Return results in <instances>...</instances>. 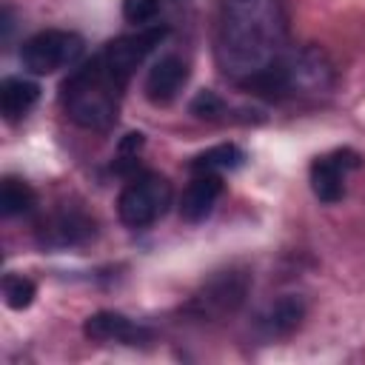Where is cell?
Returning <instances> with one entry per match:
<instances>
[{
  "instance_id": "obj_1",
  "label": "cell",
  "mask_w": 365,
  "mask_h": 365,
  "mask_svg": "<svg viewBox=\"0 0 365 365\" xmlns=\"http://www.w3.org/2000/svg\"><path fill=\"white\" fill-rule=\"evenodd\" d=\"M123 83L97 60V54L74 68L63 83V106L66 114L83 128H106L117 117V103L123 94Z\"/></svg>"
},
{
  "instance_id": "obj_2",
  "label": "cell",
  "mask_w": 365,
  "mask_h": 365,
  "mask_svg": "<svg viewBox=\"0 0 365 365\" xmlns=\"http://www.w3.org/2000/svg\"><path fill=\"white\" fill-rule=\"evenodd\" d=\"M171 205V182L160 174L134 177L117 197V214L128 228H145L157 222Z\"/></svg>"
},
{
  "instance_id": "obj_3",
  "label": "cell",
  "mask_w": 365,
  "mask_h": 365,
  "mask_svg": "<svg viewBox=\"0 0 365 365\" xmlns=\"http://www.w3.org/2000/svg\"><path fill=\"white\" fill-rule=\"evenodd\" d=\"M80 54H83V37L63 29L37 31L20 46V60L31 74H54L57 68L74 66Z\"/></svg>"
},
{
  "instance_id": "obj_4",
  "label": "cell",
  "mask_w": 365,
  "mask_h": 365,
  "mask_svg": "<svg viewBox=\"0 0 365 365\" xmlns=\"http://www.w3.org/2000/svg\"><path fill=\"white\" fill-rule=\"evenodd\" d=\"M165 26H145L134 34H125V37H117L111 40L97 57L100 63L125 86L131 80V74L137 71V66L154 51V46H160V40L165 37Z\"/></svg>"
},
{
  "instance_id": "obj_5",
  "label": "cell",
  "mask_w": 365,
  "mask_h": 365,
  "mask_svg": "<svg viewBox=\"0 0 365 365\" xmlns=\"http://www.w3.org/2000/svg\"><path fill=\"white\" fill-rule=\"evenodd\" d=\"M245 291H248V277L242 271H220L202 285L200 294H194V299L188 302V311H194L202 319L225 317L240 308V302L245 299Z\"/></svg>"
},
{
  "instance_id": "obj_6",
  "label": "cell",
  "mask_w": 365,
  "mask_h": 365,
  "mask_svg": "<svg viewBox=\"0 0 365 365\" xmlns=\"http://www.w3.org/2000/svg\"><path fill=\"white\" fill-rule=\"evenodd\" d=\"M359 165V154L351 148H339L334 154H322L311 163V191L322 202H336L345 194V174Z\"/></svg>"
},
{
  "instance_id": "obj_7",
  "label": "cell",
  "mask_w": 365,
  "mask_h": 365,
  "mask_svg": "<svg viewBox=\"0 0 365 365\" xmlns=\"http://www.w3.org/2000/svg\"><path fill=\"white\" fill-rule=\"evenodd\" d=\"M83 334L88 339L100 342H125V345H143L151 339V331L131 322L128 317L117 311H97L83 322Z\"/></svg>"
},
{
  "instance_id": "obj_8",
  "label": "cell",
  "mask_w": 365,
  "mask_h": 365,
  "mask_svg": "<svg viewBox=\"0 0 365 365\" xmlns=\"http://www.w3.org/2000/svg\"><path fill=\"white\" fill-rule=\"evenodd\" d=\"M220 194H222L220 174H208V171L194 174L191 182L185 185L182 197H180V217L185 222H202L214 211Z\"/></svg>"
},
{
  "instance_id": "obj_9",
  "label": "cell",
  "mask_w": 365,
  "mask_h": 365,
  "mask_svg": "<svg viewBox=\"0 0 365 365\" xmlns=\"http://www.w3.org/2000/svg\"><path fill=\"white\" fill-rule=\"evenodd\" d=\"M185 80H188V68H185V63L180 57L168 54V57L157 60L151 66L148 77H145V97H148V103L168 106L180 94V88H182Z\"/></svg>"
},
{
  "instance_id": "obj_10",
  "label": "cell",
  "mask_w": 365,
  "mask_h": 365,
  "mask_svg": "<svg viewBox=\"0 0 365 365\" xmlns=\"http://www.w3.org/2000/svg\"><path fill=\"white\" fill-rule=\"evenodd\" d=\"M94 234V222L77 211H63L57 217H51L48 222H43L40 228V242L48 248H66V245H77L86 242Z\"/></svg>"
},
{
  "instance_id": "obj_11",
  "label": "cell",
  "mask_w": 365,
  "mask_h": 365,
  "mask_svg": "<svg viewBox=\"0 0 365 365\" xmlns=\"http://www.w3.org/2000/svg\"><path fill=\"white\" fill-rule=\"evenodd\" d=\"M40 97V86L34 80H26V77H6L0 83V114L14 123L20 120Z\"/></svg>"
},
{
  "instance_id": "obj_12",
  "label": "cell",
  "mask_w": 365,
  "mask_h": 365,
  "mask_svg": "<svg viewBox=\"0 0 365 365\" xmlns=\"http://www.w3.org/2000/svg\"><path fill=\"white\" fill-rule=\"evenodd\" d=\"M242 160H245V154H242L240 145H234V143H222V145H214V148L200 151V154L188 163V168H191L194 174H200V171L222 174V171H234V168H240Z\"/></svg>"
},
{
  "instance_id": "obj_13",
  "label": "cell",
  "mask_w": 365,
  "mask_h": 365,
  "mask_svg": "<svg viewBox=\"0 0 365 365\" xmlns=\"http://www.w3.org/2000/svg\"><path fill=\"white\" fill-rule=\"evenodd\" d=\"M302 314H305V305H302L299 297H282V299H277L268 308V314H262V322L259 325L265 328V334L282 336V334H291L299 325Z\"/></svg>"
},
{
  "instance_id": "obj_14",
  "label": "cell",
  "mask_w": 365,
  "mask_h": 365,
  "mask_svg": "<svg viewBox=\"0 0 365 365\" xmlns=\"http://www.w3.org/2000/svg\"><path fill=\"white\" fill-rule=\"evenodd\" d=\"M34 191L29 182L17 180V177H6L0 185V214L3 217H17L34 208Z\"/></svg>"
},
{
  "instance_id": "obj_15",
  "label": "cell",
  "mask_w": 365,
  "mask_h": 365,
  "mask_svg": "<svg viewBox=\"0 0 365 365\" xmlns=\"http://www.w3.org/2000/svg\"><path fill=\"white\" fill-rule=\"evenodd\" d=\"M34 294H37V288L29 277H23V274H6L3 277V299L11 311L29 308L34 302Z\"/></svg>"
},
{
  "instance_id": "obj_16",
  "label": "cell",
  "mask_w": 365,
  "mask_h": 365,
  "mask_svg": "<svg viewBox=\"0 0 365 365\" xmlns=\"http://www.w3.org/2000/svg\"><path fill=\"white\" fill-rule=\"evenodd\" d=\"M160 0H123V17L134 26H145L157 17Z\"/></svg>"
},
{
  "instance_id": "obj_17",
  "label": "cell",
  "mask_w": 365,
  "mask_h": 365,
  "mask_svg": "<svg viewBox=\"0 0 365 365\" xmlns=\"http://www.w3.org/2000/svg\"><path fill=\"white\" fill-rule=\"evenodd\" d=\"M222 100L214 94V91H200L194 100H191V114H197V117H217V114H222Z\"/></svg>"
},
{
  "instance_id": "obj_18",
  "label": "cell",
  "mask_w": 365,
  "mask_h": 365,
  "mask_svg": "<svg viewBox=\"0 0 365 365\" xmlns=\"http://www.w3.org/2000/svg\"><path fill=\"white\" fill-rule=\"evenodd\" d=\"M140 148H143V134H140V131L125 134V140L120 143V154H123V157H134Z\"/></svg>"
}]
</instances>
